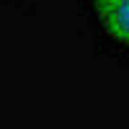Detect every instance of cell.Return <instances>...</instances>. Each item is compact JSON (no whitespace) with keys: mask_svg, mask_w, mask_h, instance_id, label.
I'll return each mask as SVG.
<instances>
[{"mask_svg":"<svg viewBox=\"0 0 129 129\" xmlns=\"http://www.w3.org/2000/svg\"><path fill=\"white\" fill-rule=\"evenodd\" d=\"M93 8L106 34L129 47V0H93Z\"/></svg>","mask_w":129,"mask_h":129,"instance_id":"6da1fadb","label":"cell"}]
</instances>
